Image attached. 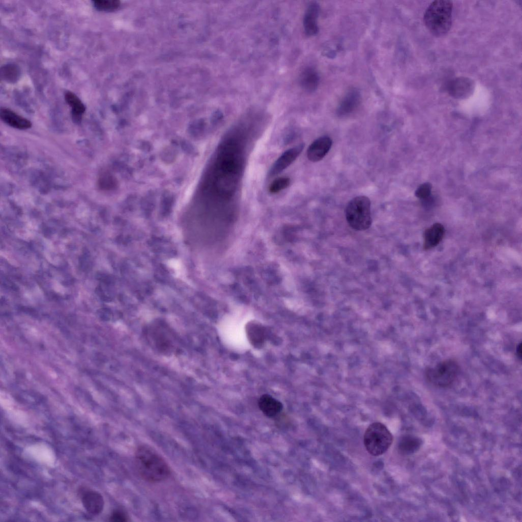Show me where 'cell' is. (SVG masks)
<instances>
[{
  "label": "cell",
  "mask_w": 522,
  "mask_h": 522,
  "mask_svg": "<svg viewBox=\"0 0 522 522\" xmlns=\"http://www.w3.org/2000/svg\"><path fill=\"white\" fill-rule=\"evenodd\" d=\"M135 463L141 477L149 482L163 481L170 474L169 467L164 459L147 445L140 446L137 449Z\"/></svg>",
  "instance_id": "obj_1"
},
{
  "label": "cell",
  "mask_w": 522,
  "mask_h": 522,
  "mask_svg": "<svg viewBox=\"0 0 522 522\" xmlns=\"http://www.w3.org/2000/svg\"><path fill=\"white\" fill-rule=\"evenodd\" d=\"M453 4L449 0H436L427 8L424 22L429 31L436 37L447 34L452 25Z\"/></svg>",
  "instance_id": "obj_2"
},
{
  "label": "cell",
  "mask_w": 522,
  "mask_h": 522,
  "mask_svg": "<svg viewBox=\"0 0 522 522\" xmlns=\"http://www.w3.org/2000/svg\"><path fill=\"white\" fill-rule=\"evenodd\" d=\"M345 215L350 226L356 230H364L371 226V201L366 196H358L348 203Z\"/></svg>",
  "instance_id": "obj_3"
},
{
  "label": "cell",
  "mask_w": 522,
  "mask_h": 522,
  "mask_svg": "<svg viewBox=\"0 0 522 522\" xmlns=\"http://www.w3.org/2000/svg\"><path fill=\"white\" fill-rule=\"evenodd\" d=\"M393 436L383 424L375 422L371 424L363 437L364 447L371 455L378 456L384 454L390 447Z\"/></svg>",
  "instance_id": "obj_4"
},
{
  "label": "cell",
  "mask_w": 522,
  "mask_h": 522,
  "mask_svg": "<svg viewBox=\"0 0 522 522\" xmlns=\"http://www.w3.org/2000/svg\"><path fill=\"white\" fill-rule=\"evenodd\" d=\"M459 372V367L456 361L452 359L442 361L434 367L426 370L427 379L433 385L439 387H447L451 385L456 380Z\"/></svg>",
  "instance_id": "obj_5"
},
{
  "label": "cell",
  "mask_w": 522,
  "mask_h": 522,
  "mask_svg": "<svg viewBox=\"0 0 522 522\" xmlns=\"http://www.w3.org/2000/svg\"><path fill=\"white\" fill-rule=\"evenodd\" d=\"M304 147L301 143L284 151L271 167L269 176H274L288 168L298 157Z\"/></svg>",
  "instance_id": "obj_6"
},
{
  "label": "cell",
  "mask_w": 522,
  "mask_h": 522,
  "mask_svg": "<svg viewBox=\"0 0 522 522\" xmlns=\"http://www.w3.org/2000/svg\"><path fill=\"white\" fill-rule=\"evenodd\" d=\"M474 88V83L471 79L466 77H458L449 83L447 91L452 97L461 99L471 95Z\"/></svg>",
  "instance_id": "obj_7"
},
{
  "label": "cell",
  "mask_w": 522,
  "mask_h": 522,
  "mask_svg": "<svg viewBox=\"0 0 522 522\" xmlns=\"http://www.w3.org/2000/svg\"><path fill=\"white\" fill-rule=\"evenodd\" d=\"M332 144L331 139L324 136L315 140L307 150V157L312 162L321 161L330 150Z\"/></svg>",
  "instance_id": "obj_8"
},
{
  "label": "cell",
  "mask_w": 522,
  "mask_h": 522,
  "mask_svg": "<svg viewBox=\"0 0 522 522\" xmlns=\"http://www.w3.org/2000/svg\"><path fill=\"white\" fill-rule=\"evenodd\" d=\"M360 100V91L356 88L350 89L339 103L336 111L337 114L340 116H344L351 113L359 106Z\"/></svg>",
  "instance_id": "obj_9"
},
{
  "label": "cell",
  "mask_w": 522,
  "mask_h": 522,
  "mask_svg": "<svg viewBox=\"0 0 522 522\" xmlns=\"http://www.w3.org/2000/svg\"><path fill=\"white\" fill-rule=\"evenodd\" d=\"M319 11L320 6L317 2L311 3L306 8L303 18V27L308 36H314L319 32L318 18Z\"/></svg>",
  "instance_id": "obj_10"
},
{
  "label": "cell",
  "mask_w": 522,
  "mask_h": 522,
  "mask_svg": "<svg viewBox=\"0 0 522 522\" xmlns=\"http://www.w3.org/2000/svg\"><path fill=\"white\" fill-rule=\"evenodd\" d=\"M82 501L85 510L92 515L100 513L104 507L102 496L99 492L93 490L85 492L82 496Z\"/></svg>",
  "instance_id": "obj_11"
},
{
  "label": "cell",
  "mask_w": 522,
  "mask_h": 522,
  "mask_svg": "<svg viewBox=\"0 0 522 522\" xmlns=\"http://www.w3.org/2000/svg\"><path fill=\"white\" fill-rule=\"evenodd\" d=\"M246 331L249 341L254 347L260 349L264 346L267 334L265 327L260 323L249 322L246 325Z\"/></svg>",
  "instance_id": "obj_12"
},
{
  "label": "cell",
  "mask_w": 522,
  "mask_h": 522,
  "mask_svg": "<svg viewBox=\"0 0 522 522\" xmlns=\"http://www.w3.org/2000/svg\"><path fill=\"white\" fill-rule=\"evenodd\" d=\"M1 119L6 124L15 128L26 129L32 126L31 122L27 119L18 115L12 110L2 108L0 111Z\"/></svg>",
  "instance_id": "obj_13"
},
{
  "label": "cell",
  "mask_w": 522,
  "mask_h": 522,
  "mask_svg": "<svg viewBox=\"0 0 522 522\" xmlns=\"http://www.w3.org/2000/svg\"><path fill=\"white\" fill-rule=\"evenodd\" d=\"M299 82L302 89L307 92H314L318 88L320 82V76L318 72L313 68H305L300 73Z\"/></svg>",
  "instance_id": "obj_14"
},
{
  "label": "cell",
  "mask_w": 522,
  "mask_h": 522,
  "mask_svg": "<svg viewBox=\"0 0 522 522\" xmlns=\"http://www.w3.org/2000/svg\"><path fill=\"white\" fill-rule=\"evenodd\" d=\"M258 406L263 413L269 417H273L282 409V403L272 396L265 394L258 400Z\"/></svg>",
  "instance_id": "obj_15"
},
{
  "label": "cell",
  "mask_w": 522,
  "mask_h": 522,
  "mask_svg": "<svg viewBox=\"0 0 522 522\" xmlns=\"http://www.w3.org/2000/svg\"><path fill=\"white\" fill-rule=\"evenodd\" d=\"M445 233L443 225L436 223L427 228L424 236V248L429 249L437 245L441 241Z\"/></svg>",
  "instance_id": "obj_16"
},
{
  "label": "cell",
  "mask_w": 522,
  "mask_h": 522,
  "mask_svg": "<svg viewBox=\"0 0 522 522\" xmlns=\"http://www.w3.org/2000/svg\"><path fill=\"white\" fill-rule=\"evenodd\" d=\"M422 445V440L418 437L405 435L402 436L398 443V450L403 455H410L416 452Z\"/></svg>",
  "instance_id": "obj_17"
},
{
  "label": "cell",
  "mask_w": 522,
  "mask_h": 522,
  "mask_svg": "<svg viewBox=\"0 0 522 522\" xmlns=\"http://www.w3.org/2000/svg\"><path fill=\"white\" fill-rule=\"evenodd\" d=\"M64 97L65 101L71 108L73 116L75 119H79L86 110L85 105L75 94L70 91L66 92Z\"/></svg>",
  "instance_id": "obj_18"
},
{
  "label": "cell",
  "mask_w": 522,
  "mask_h": 522,
  "mask_svg": "<svg viewBox=\"0 0 522 522\" xmlns=\"http://www.w3.org/2000/svg\"><path fill=\"white\" fill-rule=\"evenodd\" d=\"M94 7L98 11H112L120 6V2L117 0H95L93 1Z\"/></svg>",
  "instance_id": "obj_19"
},
{
  "label": "cell",
  "mask_w": 522,
  "mask_h": 522,
  "mask_svg": "<svg viewBox=\"0 0 522 522\" xmlns=\"http://www.w3.org/2000/svg\"><path fill=\"white\" fill-rule=\"evenodd\" d=\"M19 75V70L14 65H7L1 70V76L4 80L11 83L17 81Z\"/></svg>",
  "instance_id": "obj_20"
},
{
  "label": "cell",
  "mask_w": 522,
  "mask_h": 522,
  "mask_svg": "<svg viewBox=\"0 0 522 522\" xmlns=\"http://www.w3.org/2000/svg\"><path fill=\"white\" fill-rule=\"evenodd\" d=\"M290 184V179L288 177H278L273 181L270 185V193L275 194L286 189Z\"/></svg>",
  "instance_id": "obj_21"
},
{
  "label": "cell",
  "mask_w": 522,
  "mask_h": 522,
  "mask_svg": "<svg viewBox=\"0 0 522 522\" xmlns=\"http://www.w3.org/2000/svg\"><path fill=\"white\" fill-rule=\"evenodd\" d=\"M432 186L429 182L421 185L415 192V196L422 199H425L431 194Z\"/></svg>",
  "instance_id": "obj_22"
},
{
  "label": "cell",
  "mask_w": 522,
  "mask_h": 522,
  "mask_svg": "<svg viewBox=\"0 0 522 522\" xmlns=\"http://www.w3.org/2000/svg\"><path fill=\"white\" fill-rule=\"evenodd\" d=\"M110 520L114 522H124L127 521V519L126 515L123 512L116 510L112 514Z\"/></svg>",
  "instance_id": "obj_23"
},
{
  "label": "cell",
  "mask_w": 522,
  "mask_h": 522,
  "mask_svg": "<svg viewBox=\"0 0 522 522\" xmlns=\"http://www.w3.org/2000/svg\"><path fill=\"white\" fill-rule=\"evenodd\" d=\"M516 353L517 356L518 357H519L520 359H521V343L519 344L517 346L516 349Z\"/></svg>",
  "instance_id": "obj_24"
}]
</instances>
